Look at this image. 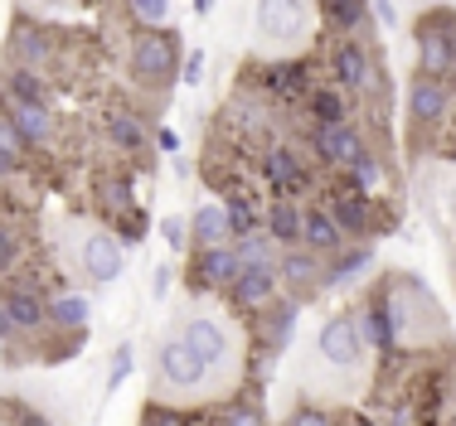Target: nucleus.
<instances>
[{
  "label": "nucleus",
  "mask_w": 456,
  "mask_h": 426,
  "mask_svg": "<svg viewBox=\"0 0 456 426\" xmlns=\"http://www.w3.org/2000/svg\"><path fill=\"white\" fill-rule=\"evenodd\" d=\"M316 0H257L253 5V35L263 49H297L311 35Z\"/></svg>",
  "instance_id": "nucleus-1"
},
{
  "label": "nucleus",
  "mask_w": 456,
  "mask_h": 426,
  "mask_svg": "<svg viewBox=\"0 0 456 426\" xmlns=\"http://www.w3.org/2000/svg\"><path fill=\"white\" fill-rule=\"evenodd\" d=\"M180 59H184V44L175 29H141L126 49V63H132V78L151 83V87H166L180 78Z\"/></svg>",
  "instance_id": "nucleus-2"
},
{
  "label": "nucleus",
  "mask_w": 456,
  "mask_h": 426,
  "mask_svg": "<svg viewBox=\"0 0 456 426\" xmlns=\"http://www.w3.org/2000/svg\"><path fill=\"white\" fill-rule=\"evenodd\" d=\"M325 63H330V83L350 97H379V87H384L374 53H369V44L360 35H335Z\"/></svg>",
  "instance_id": "nucleus-3"
},
{
  "label": "nucleus",
  "mask_w": 456,
  "mask_h": 426,
  "mask_svg": "<svg viewBox=\"0 0 456 426\" xmlns=\"http://www.w3.org/2000/svg\"><path fill=\"white\" fill-rule=\"evenodd\" d=\"M452 29H456V10L452 5H428L418 15V29H412V44H418V73L447 78V68H452Z\"/></svg>",
  "instance_id": "nucleus-4"
},
{
  "label": "nucleus",
  "mask_w": 456,
  "mask_h": 426,
  "mask_svg": "<svg viewBox=\"0 0 456 426\" xmlns=\"http://www.w3.org/2000/svg\"><path fill=\"white\" fill-rule=\"evenodd\" d=\"M257 174H263V184L277 194V199H297V194H306L311 184H316V174H311L306 156H301L297 146H263V156H257Z\"/></svg>",
  "instance_id": "nucleus-5"
},
{
  "label": "nucleus",
  "mask_w": 456,
  "mask_h": 426,
  "mask_svg": "<svg viewBox=\"0 0 456 426\" xmlns=\"http://www.w3.org/2000/svg\"><path fill=\"white\" fill-rule=\"evenodd\" d=\"M364 330H360V315L354 310H340V315H330V320L321 325V334H316V354H321V364H330V368H360L364 364Z\"/></svg>",
  "instance_id": "nucleus-6"
},
{
  "label": "nucleus",
  "mask_w": 456,
  "mask_h": 426,
  "mask_svg": "<svg viewBox=\"0 0 456 426\" xmlns=\"http://www.w3.org/2000/svg\"><path fill=\"white\" fill-rule=\"evenodd\" d=\"M316 68H311L306 59H267L263 68H257L253 87L263 97H281V102H306L311 87H316Z\"/></svg>",
  "instance_id": "nucleus-7"
},
{
  "label": "nucleus",
  "mask_w": 456,
  "mask_h": 426,
  "mask_svg": "<svg viewBox=\"0 0 456 426\" xmlns=\"http://www.w3.org/2000/svg\"><path fill=\"white\" fill-rule=\"evenodd\" d=\"M321 204L330 209V218L340 223V233L350 237V243H364V237H374V223H379L374 194H360V189H350V184H340V189H330Z\"/></svg>",
  "instance_id": "nucleus-8"
},
{
  "label": "nucleus",
  "mask_w": 456,
  "mask_h": 426,
  "mask_svg": "<svg viewBox=\"0 0 456 426\" xmlns=\"http://www.w3.org/2000/svg\"><path fill=\"white\" fill-rule=\"evenodd\" d=\"M311 150H316L321 165L350 170L354 160L364 156V136H360V126H354V122H330V126L311 122Z\"/></svg>",
  "instance_id": "nucleus-9"
},
{
  "label": "nucleus",
  "mask_w": 456,
  "mask_h": 426,
  "mask_svg": "<svg viewBox=\"0 0 456 426\" xmlns=\"http://www.w3.org/2000/svg\"><path fill=\"white\" fill-rule=\"evenodd\" d=\"M408 117L412 126H442L452 117V83L432 73H412L408 83Z\"/></svg>",
  "instance_id": "nucleus-10"
},
{
  "label": "nucleus",
  "mask_w": 456,
  "mask_h": 426,
  "mask_svg": "<svg viewBox=\"0 0 456 426\" xmlns=\"http://www.w3.org/2000/svg\"><path fill=\"white\" fill-rule=\"evenodd\" d=\"M180 340L194 349V358H200L204 368H209V378L224 374L228 354H233V344H228V330L219 320H209V315H194V320L180 325Z\"/></svg>",
  "instance_id": "nucleus-11"
},
{
  "label": "nucleus",
  "mask_w": 456,
  "mask_h": 426,
  "mask_svg": "<svg viewBox=\"0 0 456 426\" xmlns=\"http://www.w3.org/2000/svg\"><path fill=\"white\" fill-rule=\"evenodd\" d=\"M83 271H88V281H97V286H112L117 277L126 271V247L117 233H88L83 237Z\"/></svg>",
  "instance_id": "nucleus-12"
},
{
  "label": "nucleus",
  "mask_w": 456,
  "mask_h": 426,
  "mask_svg": "<svg viewBox=\"0 0 456 426\" xmlns=\"http://www.w3.org/2000/svg\"><path fill=\"white\" fill-rule=\"evenodd\" d=\"M156 364H160V378H166L170 388L175 392H194V388H204L209 383V368L200 364V358H194V349L180 340H166L160 344V354H156Z\"/></svg>",
  "instance_id": "nucleus-13"
},
{
  "label": "nucleus",
  "mask_w": 456,
  "mask_h": 426,
  "mask_svg": "<svg viewBox=\"0 0 456 426\" xmlns=\"http://www.w3.org/2000/svg\"><path fill=\"white\" fill-rule=\"evenodd\" d=\"M238 271H243V261H238L233 243H219V247H194V261H190L194 286H204V291H228V286L238 281Z\"/></svg>",
  "instance_id": "nucleus-14"
},
{
  "label": "nucleus",
  "mask_w": 456,
  "mask_h": 426,
  "mask_svg": "<svg viewBox=\"0 0 456 426\" xmlns=\"http://www.w3.org/2000/svg\"><path fill=\"white\" fill-rule=\"evenodd\" d=\"M0 305L10 310V320H15L20 334L49 330V301L39 296L35 281H15V286H5V291H0Z\"/></svg>",
  "instance_id": "nucleus-15"
},
{
  "label": "nucleus",
  "mask_w": 456,
  "mask_h": 426,
  "mask_svg": "<svg viewBox=\"0 0 456 426\" xmlns=\"http://www.w3.org/2000/svg\"><path fill=\"white\" fill-rule=\"evenodd\" d=\"M277 286H281L277 267H243V271H238V281L224 291V296L233 301L238 310L257 315V310H267V305L277 301Z\"/></svg>",
  "instance_id": "nucleus-16"
},
{
  "label": "nucleus",
  "mask_w": 456,
  "mask_h": 426,
  "mask_svg": "<svg viewBox=\"0 0 456 426\" xmlns=\"http://www.w3.org/2000/svg\"><path fill=\"white\" fill-rule=\"evenodd\" d=\"M49 59H53V35H49V29L45 25H29V20H15V29H10V63L45 73Z\"/></svg>",
  "instance_id": "nucleus-17"
},
{
  "label": "nucleus",
  "mask_w": 456,
  "mask_h": 426,
  "mask_svg": "<svg viewBox=\"0 0 456 426\" xmlns=\"http://www.w3.org/2000/svg\"><path fill=\"white\" fill-rule=\"evenodd\" d=\"M0 112L15 122V131L25 136L29 150L49 146V141H53V112H49V102H10V97L0 92Z\"/></svg>",
  "instance_id": "nucleus-18"
},
{
  "label": "nucleus",
  "mask_w": 456,
  "mask_h": 426,
  "mask_svg": "<svg viewBox=\"0 0 456 426\" xmlns=\"http://www.w3.org/2000/svg\"><path fill=\"white\" fill-rule=\"evenodd\" d=\"M345 243H350V237L340 233V223L330 218V209H325V204H311L306 218H301V247H311L316 257H335V253H345Z\"/></svg>",
  "instance_id": "nucleus-19"
},
{
  "label": "nucleus",
  "mask_w": 456,
  "mask_h": 426,
  "mask_svg": "<svg viewBox=\"0 0 456 426\" xmlns=\"http://www.w3.org/2000/svg\"><path fill=\"white\" fill-rule=\"evenodd\" d=\"M277 277L287 281V291L301 301V291H316V286H321L325 267H321V257L311 253V247H281V257H277Z\"/></svg>",
  "instance_id": "nucleus-20"
},
{
  "label": "nucleus",
  "mask_w": 456,
  "mask_h": 426,
  "mask_svg": "<svg viewBox=\"0 0 456 426\" xmlns=\"http://www.w3.org/2000/svg\"><path fill=\"white\" fill-rule=\"evenodd\" d=\"M224 218H228V243H238V237H248V233L263 228V204H257L253 189L228 184L224 189Z\"/></svg>",
  "instance_id": "nucleus-21"
},
{
  "label": "nucleus",
  "mask_w": 456,
  "mask_h": 426,
  "mask_svg": "<svg viewBox=\"0 0 456 426\" xmlns=\"http://www.w3.org/2000/svg\"><path fill=\"white\" fill-rule=\"evenodd\" d=\"M360 330H364V340H369V349H379V354H388V349H408L403 340H398V325H394V315H388V305H384V296H369L360 310Z\"/></svg>",
  "instance_id": "nucleus-22"
},
{
  "label": "nucleus",
  "mask_w": 456,
  "mask_h": 426,
  "mask_svg": "<svg viewBox=\"0 0 456 426\" xmlns=\"http://www.w3.org/2000/svg\"><path fill=\"white\" fill-rule=\"evenodd\" d=\"M102 136L112 141V150H122V156H141V150H151L146 122H141L136 112H126V107H112V112L102 117Z\"/></svg>",
  "instance_id": "nucleus-23"
},
{
  "label": "nucleus",
  "mask_w": 456,
  "mask_h": 426,
  "mask_svg": "<svg viewBox=\"0 0 456 426\" xmlns=\"http://www.w3.org/2000/svg\"><path fill=\"white\" fill-rule=\"evenodd\" d=\"M301 218H306V209L297 199H273L263 209V233L277 247H301Z\"/></svg>",
  "instance_id": "nucleus-24"
},
{
  "label": "nucleus",
  "mask_w": 456,
  "mask_h": 426,
  "mask_svg": "<svg viewBox=\"0 0 456 426\" xmlns=\"http://www.w3.org/2000/svg\"><path fill=\"white\" fill-rule=\"evenodd\" d=\"M257 315H263V344H267V354H277V349H287L291 330H297L301 301L297 296H277L267 310H257Z\"/></svg>",
  "instance_id": "nucleus-25"
},
{
  "label": "nucleus",
  "mask_w": 456,
  "mask_h": 426,
  "mask_svg": "<svg viewBox=\"0 0 456 426\" xmlns=\"http://www.w3.org/2000/svg\"><path fill=\"white\" fill-rule=\"evenodd\" d=\"M369 267H374V247H369V243H354L350 253H340V257H335V267H325L321 286H325V291L354 286V281H360V277H364Z\"/></svg>",
  "instance_id": "nucleus-26"
},
{
  "label": "nucleus",
  "mask_w": 456,
  "mask_h": 426,
  "mask_svg": "<svg viewBox=\"0 0 456 426\" xmlns=\"http://www.w3.org/2000/svg\"><path fill=\"white\" fill-rule=\"evenodd\" d=\"M306 117L316 126H330V122H350V92H340L335 83H316L306 97Z\"/></svg>",
  "instance_id": "nucleus-27"
},
{
  "label": "nucleus",
  "mask_w": 456,
  "mask_h": 426,
  "mask_svg": "<svg viewBox=\"0 0 456 426\" xmlns=\"http://www.w3.org/2000/svg\"><path fill=\"white\" fill-rule=\"evenodd\" d=\"M0 92H5L10 102H49V78L39 68H20V63H10V68L0 73Z\"/></svg>",
  "instance_id": "nucleus-28"
},
{
  "label": "nucleus",
  "mask_w": 456,
  "mask_h": 426,
  "mask_svg": "<svg viewBox=\"0 0 456 426\" xmlns=\"http://www.w3.org/2000/svg\"><path fill=\"white\" fill-rule=\"evenodd\" d=\"M321 15L335 35H364L369 25V0H321Z\"/></svg>",
  "instance_id": "nucleus-29"
},
{
  "label": "nucleus",
  "mask_w": 456,
  "mask_h": 426,
  "mask_svg": "<svg viewBox=\"0 0 456 426\" xmlns=\"http://www.w3.org/2000/svg\"><path fill=\"white\" fill-rule=\"evenodd\" d=\"M190 237H194V247H219V243H228L224 204H200L194 218H190Z\"/></svg>",
  "instance_id": "nucleus-30"
},
{
  "label": "nucleus",
  "mask_w": 456,
  "mask_h": 426,
  "mask_svg": "<svg viewBox=\"0 0 456 426\" xmlns=\"http://www.w3.org/2000/svg\"><path fill=\"white\" fill-rule=\"evenodd\" d=\"M88 315H93V301L78 296V291H63V296L49 301V325L53 330H88Z\"/></svg>",
  "instance_id": "nucleus-31"
},
{
  "label": "nucleus",
  "mask_w": 456,
  "mask_h": 426,
  "mask_svg": "<svg viewBox=\"0 0 456 426\" xmlns=\"http://www.w3.org/2000/svg\"><path fill=\"white\" fill-rule=\"evenodd\" d=\"M384 180H388V165H384V156H379V150H369V146H364V156L345 170V184H350V189H360V194H374Z\"/></svg>",
  "instance_id": "nucleus-32"
},
{
  "label": "nucleus",
  "mask_w": 456,
  "mask_h": 426,
  "mask_svg": "<svg viewBox=\"0 0 456 426\" xmlns=\"http://www.w3.org/2000/svg\"><path fill=\"white\" fill-rule=\"evenodd\" d=\"M233 253H238L243 267H277V243L263 233V228H257V233H248V237H238Z\"/></svg>",
  "instance_id": "nucleus-33"
},
{
  "label": "nucleus",
  "mask_w": 456,
  "mask_h": 426,
  "mask_svg": "<svg viewBox=\"0 0 456 426\" xmlns=\"http://www.w3.org/2000/svg\"><path fill=\"white\" fill-rule=\"evenodd\" d=\"M214 426H267V412L243 398V402H228L219 417H214Z\"/></svg>",
  "instance_id": "nucleus-34"
},
{
  "label": "nucleus",
  "mask_w": 456,
  "mask_h": 426,
  "mask_svg": "<svg viewBox=\"0 0 456 426\" xmlns=\"http://www.w3.org/2000/svg\"><path fill=\"white\" fill-rule=\"evenodd\" d=\"M126 10H132V20H136L141 29L170 25V0H126Z\"/></svg>",
  "instance_id": "nucleus-35"
},
{
  "label": "nucleus",
  "mask_w": 456,
  "mask_h": 426,
  "mask_svg": "<svg viewBox=\"0 0 456 426\" xmlns=\"http://www.w3.org/2000/svg\"><path fill=\"white\" fill-rule=\"evenodd\" d=\"M132 368H136V354H132V344H117V354H112V368H107V388H122L126 378H132Z\"/></svg>",
  "instance_id": "nucleus-36"
},
{
  "label": "nucleus",
  "mask_w": 456,
  "mask_h": 426,
  "mask_svg": "<svg viewBox=\"0 0 456 426\" xmlns=\"http://www.w3.org/2000/svg\"><path fill=\"white\" fill-rule=\"evenodd\" d=\"M0 150H5V156H15V160H29V146H25V136L15 131V122H10L5 112H0Z\"/></svg>",
  "instance_id": "nucleus-37"
},
{
  "label": "nucleus",
  "mask_w": 456,
  "mask_h": 426,
  "mask_svg": "<svg viewBox=\"0 0 456 426\" xmlns=\"http://www.w3.org/2000/svg\"><path fill=\"white\" fill-rule=\"evenodd\" d=\"M15 257H20V237H15V228H10V218L0 213V277L15 267Z\"/></svg>",
  "instance_id": "nucleus-38"
},
{
  "label": "nucleus",
  "mask_w": 456,
  "mask_h": 426,
  "mask_svg": "<svg viewBox=\"0 0 456 426\" xmlns=\"http://www.w3.org/2000/svg\"><path fill=\"white\" fill-rule=\"evenodd\" d=\"M141 426H190V417L175 412V407H166V402H151L146 417H141Z\"/></svg>",
  "instance_id": "nucleus-39"
},
{
  "label": "nucleus",
  "mask_w": 456,
  "mask_h": 426,
  "mask_svg": "<svg viewBox=\"0 0 456 426\" xmlns=\"http://www.w3.org/2000/svg\"><path fill=\"white\" fill-rule=\"evenodd\" d=\"M180 83H184V87H200V83H204V49H190V53L180 59Z\"/></svg>",
  "instance_id": "nucleus-40"
},
{
  "label": "nucleus",
  "mask_w": 456,
  "mask_h": 426,
  "mask_svg": "<svg viewBox=\"0 0 456 426\" xmlns=\"http://www.w3.org/2000/svg\"><path fill=\"white\" fill-rule=\"evenodd\" d=\"M287 426H335V417H330V412H321V407H297Z\"/></svg>",
  "instance_id": "nucleus-41"
},
{
  "label": "nucleus",
  "mask_w": 456,
  "mask_h": 426,
  "mask_svg": "<svg viewBox=\"0 0 456 426\" xmlns=\"http://www.w3.org/2000/svg\"><path fill=\"white\" fill-rule=\"evenodd\" d=\"M160 237H166L175 253H184V218H160Z\"/></svg>",
  "instance_id": "nucleus-42"
},
{
  "label": "nucleus",
  "mask_w": 456,
  "mask_h": 426,
  "mask_svg": "<svg viewBox=\"0 0 456 426\" xmlns=\"http://www.w3.org/2000/svg\"><path fill=\"white\" fill-rule=\"evenodd\" d=\"M369 10H374V20L384 29H398V5H394V0H369Z\"/></svg>",
  "instance_id": "nucleus-43"
},
{
  "label": "nucleus",
  "mask_w": 456,
  "mask_h": 426,
  "mask_svg": "<svg viewBox=\"0 0 456 426\" xmlns=\"http://www.w3.org/2000/svg\"><path fill=\"white\" fill-rule=\"evenodd\" d=\"M156 146L175 156V150H180V136H175V131H170V126H160V131H156Z\"/></svg>",
  "instance_id": "nucleus-44"
},
{
  "label": "nucleus",
  "mask_w": 456,
  "mask_h": 426,
  "mask_svg": "<svg viewBox=\"0 0 456 426\" xmlns=\"http://www.w3.org/2000/svg\"><path fill=\"white\" fill-rule=\"evenodd\" d=\"M170 291V267H156V296H166Z\"/></svg>",
  "instance_id": "nucleus-45"
},
{
  "label": "nucleus",
  "mask_w": 456,
  "mask_h": 426,
  "mask_svg": "<svg viewBox=\"0 0 456 426\" xmlns=\"http://www.w3.org/2000/svg\"><path fill=\"white\" fill-rule=\"evenodd\" d=\"M214 5H219V0H194V15L209 20V15H214Z\"/></svg>",
  "instance_id": "nucleus-46"
},
{
  "label": "nucleus",
  "mask_w": 456,
  "mask_h": 426,
  "mask_svg": "<svg viewBox=\"0 0 456 426\" xmlns=\"http://www.w3.org/2000/svg\"><path fill=\"white\" fill-rule=\"evenodd\" d=\"M20 426H49V417H39V412H20Z\"/></svg>",
  "instance_id": "nucleus-47"
},
{
  "label": "nucleus",
  "mask_w": 456,
  "mask_h": 426,
  "mask_svg": "<svg viewBox=\"0 0 456 426\" xmlns=\"http://www.w3.org/2000/svg\"><path fill=\"white\" fill-rule=\"evenodd\" d=\"M447 78L456 83V29H452V68H447Z\"/></svg>",
  "instance_id": "nucleus-48"
},
{
  "label": "nucleus",
  "mask_w": 456,
  "mask_h": 426,
  "mask_svg": "<svg viewBox=\"0 0 456 426\" xmlns=\"http://www.w3.org/2000/svg\"><path fill=\"white\" fill-rule=\"evenodd\" d=\"M0 349H5V340H0Z\"/></svg>",
  "instance_id": "nucleus-49"
}]
</instances>
